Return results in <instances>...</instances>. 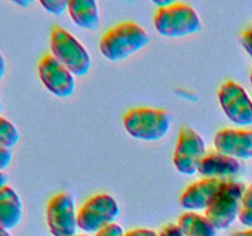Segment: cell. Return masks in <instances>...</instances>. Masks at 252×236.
<instances>
[{"instance_id":"6da1fadb","label":"cell","mask_w":252,"mask_h":236,"mask_svg":"<svg viewBox=\"0 0 252 236\" xmlns=\"http://www.w3.org/2000/svg\"><path fill=\"white\" fill-rule=\"evenodd\" d=\"M150 42L148 32L133 21L115 25L102 34L100 52L107 60L122 61L144 48Z\"/></svg>"},{"instance_id":"7a4b0ae2","label":"cell","mask_w":252,"mask_h":236,"mask_svg":"<svg viewBox=\"0 0 252 236\" xmlns=\"http://www.w3.org/2000/svg\"><path fill=\"white\" fill-rule=\"evenodd\" d=\"M123 127L134 139L158 142L169 133L171 118L166 111L160 108L137 107L123 116Z\"/></svg>"},{"instance_id":"3957f363","label":"cell","mask_w":252,"mask_h":236,"mask_svg":"<svg viewBox=\"0 0 252 236\" xmlns=\"http://www.w3.org/2000/svg\"><path fill=\"white\" fill-rule=\"evenodd\" d=\"M154 27L164 37H186L201 31L202 22L191 5L172 1L164 7H158L154 15Z\"/></svg>"},{"instance_id":"277c9868","label":"cell","mask_w":252,"mask_h":236,"mask_svg":"<svg viewBox=\"0 0 252 236\" xmlns=\"http://www.w3.org/2000/svg\"><path fill=\"white\" fill-rule=\"evenodd\" d=\"M51 54L74 76H83L91 68V57L85 47L63 27L54 26L51 32Z\"/></svg>"},{"instance_id":"5b68a950","label":"cell","mask_w":252,"mask_h":236,"mask_svg":"<svg viewBox=\"0 0 252 236\" xmlns=\"http://www.w3.org/2000/svg\"><path fill=\"white\" fill-rule=\"evenodd\" d=\"M245 189V184L234 181H225L221 186L213 203L206 209L204 214L217 231L226 230L239 219Z\"/></svg>"},{"instance_id":"8992f818","label":"cell","mask_w":252,"mask_h":236,"mask_svg":"<svg viewBox=\"0 0 252 236\" xmlns=\"http://www.w3.org/2000/svg\"><path fill=\"white\" fill-rule=\"evenodd\" d=\"M120 206L111 194L98 193L89 198L78 210V228L85 233H98L115 223Z\"/></svg>"},{"instance_id":"52a82bcc","label":"cell","mask_w":252,"mask_h":236,"mask_svg":"<svg viewBox=\"0 0 252 236\" xmlns=\"http://www.w3.org/2000/svg\"><path fill=\"white\" fill-rule=\"evenodd\" d=\"M206 143L199 133L189 125H184L179 133L174 151V166L185 176L198 172L201 161L206 155Z\"/></svg>"},{"instance_id":"ba28073f","label":"cell","mask_w":252,"mask_h":236,"mask_svg":"<svg viewBox=\"0 0 252 236\" xmlns=\"http://www.w3.org/2000/svg\"><path fill=\"white\" fill-rule=\"evenodd\" d=\"M46 219L53 236H76L78 211L71 194L66 192L54 194L47 204Z\"/></svg>"},{"instance_id":"9c48e42d","label":"cell","mask_w":252,"mask_h":236,"mask_svg":"<svg viewBox=\"0 0 252 236\" xmlns=\"http://www.w3.org/2000/svg\"><path fill=\"white\" fill-rule=\"evenodd\" d=\"M218 100L223 112L234 124H252V101L243 86L235 81H225L219 88Z\"/></svg>"},{"instance_id":"30bf717a","label":"cell","mask_w":252,"mask_h":236,"mask_svg":"<svg viewBox=\"0 0 252 236\" xmlns=\"http://www.w3.org/2000/svg\"><path fill=\"white\" fill-rule=\"evenodd\" d=\"M38 76L44 88L59 98L69 97L75 90V76L51 53L44 54L39 60Z\"/></svg>"},{"instance_id":"8fae6325","label":"cell","mask_w":252,"mask_h":236,"mask_svg":"<svg viewBox=\"0 0 252 236\" xmlns=\"http://www.w3.org/2000/svg\"><path fill=\"white\" fill-rule=\"evenodd\" d=\"M225 181L221 178H203L193 182L182 192L180 204L189 211L206 210L213 203Z\"/></svg>"},{"instance_id":"7c38bea8","label":"cell","mask_w":252,"mask_h":236,"mask_svg":"<svg viewBox=\"0 0 252 236\" xmlns=\"http://www.w3.org/2000/svg\"><path fill=\"white\" fill-rule=\"evenodd\" d=\"M217 151L236 160L252 159V130L225 128L214 137Z\"/></svg>"},{"instance_id":"4fadbf2b","label":"cell","mask_w":252,"mask_h":236,"mask_svg":"<svg viewBox=\"0 0 252 236\" xmlns=\"http://www.w3.org/2000/svg\"><path fill=\"white\" fill-rule=\"evenodd\" d=\"M240 162L234 157L219 151H211L204 155L198 167V172L204 178H221L235 176L240 171Z\"/></svg>"},{"instance_id":"5bb4252c","label":"cell","mask_w":252,"mask_h":236,"mask_svg":"<svg viewBox=\"0 0 252 236\" xmlns=\"http://www.w3.org/2000/svg\"><path fill=\"white\" fill-rule=\"evenodd\" d=\"M24 214L21 197L9 184L0 189V226L12 230L20 224Z\"/></svg>"},{"instance_id":"9a60e30c","label":"cell","mask_w":252,"mask_h":236,"mask_svg":"<svg viewBox=\"0 0 252 236\" xmlns=\"http://www.w3.org/2000/svg\"><path fill=\"white\" fill-rule=\"evenodd\" d=\"M68 12L74 24L83 30H95L100 25V10L94 0H70Z\"/></svg>"},{"instance_id":"2e32d148","label":"cell","mask_w":252,"mask_h":236,"mask_svg":"<svg viewBox=\"0 0 252 236\" xmlns=\"http://www.w3.org/2000/svg\"><path fill=\"white\" fill-rule=\"evenodd\" d=\"M177 225L185 236H217V230L213 228L206 215L187 211L179 218Z\"/></svg>"},{"instance_id":"e0dca14e","label":"cell","mask_w":252,"mask_h":236,"mask_svg":"<svg viewBox=\"0 0 252 236\" xmlns=\"http://www.w3.org/2000/svg\"><path fill=\"white\" fill-rule=\"evenodd\" d=\"M20 133L16 125L7 118L0 116V147L11 149L19 143Z\"/></svg>"},{"instance_id":"ac0fdd59","label":"cell","mask_w":252,"mask_h":236,"mask_svg":"<svg viewBox=\"0 0 252 236\" xmlns=\"http://www.w3.org/2000/svg\"><path fill=\"white\" fill-rule=\"evenodd\" d=\"M239 220L243 225L252 228V184L246 187L245 193H244Z\"/></svg>"},{"instance_id":"d6986e66","label":"cell","mask_w":252,"mask_h":236,"mask_svg":"<svg viewBox=\"0 0 252 236\" xmlns=\"http://www.w3.org/2000/svg\"><path fill=\"white\" fill-rule=\"evenodd\" d=\"M39 4L49 14L62 15L65 10H68L69 1L66 0H41Z\"/></svg>"},{"instance_id":"ffe728a7","label":"cell","mask_w":252,"mask_h":236,"mask_svg":"<svg viewBox=\"0 0 252 236\" xmlns=\"http://www.w3.org/2000/svg\"><path fill=\"white\" fill-rule=\"evenodd\" d=\"M126 233L123 231L122 226L117 223H113L106 228L101 229L98 233H96V236H125Z\"/></svg>"},{"instance_id":"44dd1931","label":"cell","mask_w":252,"mask_h":236,"mask_svg":"<svg viewBox=\"0 0 252 236\" xmlns=\"http://www.w3.org/2000/svg\"><path fill=\"white\" fill-rule=\"evenodd\" d=\"M239 39H240L241 46L244 47V49L250 54V57L252 58V27L241 32L240 38Z\"/></svg>"},{"instance_id":"7402d4cb","label":"cell","mask_w":252,"mask_h":236,"mask_svg":"<svg viewBox=\"0 0 252 236\" xmlns=\"http://www.w3.org/2000/svg\"><path fill=\"white\" fill-rule=\"evenodd\" d=\"M12 152L11 149H5L0 147V171H4L11 164Z\"/></svg>"},{"instance_id":"603a6c76","label":"cell","mask_w":252,"mask_h":236,"mask_svg":"<svg viewBox=\"0 0 252 236\" xmlns=\"http://www.w3.org/2000/svg\"><path fill=\"white\" fill-rule=\"evenodd\" d=\"M159 236H185V235L177 224H167V225L160 231Z\"/></svg>"},{"instance_id":"cb8c5ba5","label":"cell","mask_w":252,"mask_h":236,"mask_svg":"<svg viewBox=\"0 0 252 236\" xmlns=\"http://www.w3.org/2000/svg\"><path fill=\"white\" fill-rule=\"evenodd\" d=\"M125 236H159V234L149 229H133V230L126 233Z\"/></svg>"},{"instance_id":"d4e9b609","label":"cell","mask_w":252,"mask_h":236,"mask_svg":"<svg viewBox=\"0 0 252 236\" xmlns=\"http://www.w3.org/2000/svg\"><path fill=\"white\" fill-rule=\"evenodd\" d=\"M5 71H6V60H5V57L2 56V53L0 52V81L4 78Z\"/></svg>"},{"instance_id":"484cf974","label":"cell","mask_w":252,"mask_h":236,"mask_svg":"<svg viewBox=\"0 0 252 236\" xmlns=\"http://www.w3.org/2000/svg\"><path fill=\"white\" fill-rule=\"evenodd\" d=\"M7 186V175L4 171H0V189Z\"/></svg>"},{"instance_id":"4316f807","label":"cell","mask_w":252,"mask_h":236,"mask_svg":"<svg viewBox=\"0 0 252 236\" xmlns=\"http://www.w3.org/2000/svg\"><path fill=\"white\" fill-rule=\"evenodd\" d=\"M231 236H252V229L251 230L238 231V233H234Z\"/></svg>"},{"instance_id":"83f0119b","label":"cell","mask_w":252,"mask_h":236,"mask_svg":"<svg viewBox=\"0 0 252 236\" xmlns=\"http://www.w3.org/2000/svg\"><path fill=\"white\" fill-rule=\"evenodd\" d=\"M0 236H11V235H10L9 230H6V229H4L2 226H0Z\"/></svg>"},{"instance_id":"f1b7e54d","label":"cell","mask_w":252,"mask_h":236,"mask_svg":"<svg viewBox=\"0 0 252 236\" xmlns=\"http://www.w3.org/2000/svg\"><path fill=\"white\" fill-rule=\"evenodd\" d=\"M16 5H21V6H26V5L31 4V1H14Z\"/></svg>"},{"instance_id":"f546056e","label":"cell","mask_w":252,"mask_h":236,"mask_svg":"<svg viewBox=\"0 0 252 236\" xmlns=\"http://www.w3.org/2000/svg\"><path fill=\"white\" fill-rule=\"evenodd\" d=\"M250 80H251V86H252V71H251V76H250Z\"/></svg>"},{"instance_id":"4dcf8cb0","label":"cell","mask_w":252,"mask_h":236,"mask_svg":"<svg viewBox=\"0 0 252 236\" xmlns=\"http://www.w3.org/2000/svg\"><path fill=\"white\" fill-rule=\"evenodd\" d=\"M1 108H2V105H1V101H0V111H1Z\"/></svg>"},{"instance_id":"1f68e13d","label":"cell","mask_w":252,"mask_h":236,"mask_svg":"<svg viewBox=\"0 0 252 236\" xmlns=\"http://www.w3.org/2000/svg\"><path fill=\"white\" fill-rule=\"evenodd\" d=\"M76 236H89V235H76Z\"/></svg>"}]
</instances>
